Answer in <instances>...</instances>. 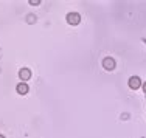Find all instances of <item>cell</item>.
Instances as JSON below:
<instances>
[{
	"mask_svg": "<svg viewBox=\"0 0 146 138\" xmlns=\"http://www.w3.org/2000/svg\"><path fill=\"white\" fill-rule=\"evenodd\" d=\"M143 90H145V93H146V82L143 84Z\"/></svg>",
	"mask_w": 146,
	"mask_h": 138,
	"instance_id": "cell-7",
	"label": "cell"
},
{
	"mask_svg": "<svg viewBox=\"0 0 146 138\" xmlns=\"http://www.w3.org/2000/svg\"><path fill=\"white\" fill-rule=\"evenodd\" d=\"M103 67L106 68V70H113V68H115V61H113L112 57H104Z\"/></svg>",
	"mask_w": 146,
	"mask_h": 138,
	"instance_id": "cell-3",
	"label": "cell"
},
{
	"mask_svg": "<svg viewBox=\"0 0 146 138\" xmlns=\"http://www.w3.org/2000/svg\"><path fill=\"white\" fill-rule=\"evenodd\" d=\"M16 90H17V93H19V95H27L30 88H28V85H27L25 82H20V84L16 87Z\"/></svg>",
	"mask_w": 146,
	"mask_h": 138,
	"instance_id": "cell-5",
	"label": "cell"
},
{
	"mask_svg": "<svg viewBox=\"0 0 146 138\" xmlns=\"http://www.w3.org/2000/svg\"><path fill=\"white\" fill-rule=\"evenodd\" d=\"M67 22L70 23V25H78V23L81 22V16H79L78 13H70V14L67 16Z\"/></svg>",
	"mask_w": 146,
	"mask_h": 138,
	"instance_id": "cell-1",
	"label": "cell"
},
{
	"mask_svg": "<svg viewBox=\"0 0 146 138\" xmlns=\"http://www.w3.org/2000/svg\"><path fill=\"white\" fill-rule=\"evenodd\" d=\"M30 3H31V5H39V0H30Z\"/></svg>",
	"mask_w": 146,
	"mask_h": 138,
	"instance_id": "cell-6",
	"label": "cell"
},
{
	"mask_svg": "<svg viewBox=\"0 0 146 138\" xmlns=\"http://www.w3.org/2000/svg\"><path fill=\"white\" fill-rule=\"evenodd\" d=\"M127 85H129V88H132V90H137V88L141 85L140 78H138V76H132V78H129V82H127Z\"/></svg>",
	"mask_w": 146,
	"mask_h": 138,
	"instance_id": "cell-2",
	"label": "cell"
},
{
	"mask_svg": "<svg viewBox=\"0 0 146 138\" xmlns=\"http://www.w3.org/2000/svg\"><path fill=\"white\" fill-rule=\"evenodd\" d=\"M19 78L22 79V82L28 81V79L31 78V71L28 70V68H20L19 70Z\"/></svg>",
	"mask_w": 146,
	"mask_h": 138,
	"instance_id": "cell-4",
	"label": "cell"
},
{
	"mask_svg": "<svg viewBox=\"0 0 146 138\" xmlns=\"http://www.w3.org/2000/svg\"><path fill=\"white\" fill-rule=\"evenodd\" d=\"M0 138H5V137H3V135H0Z\"/></svg>",
	"mask_w": 146,
	"mask_h": 138,
	"instance_id": "cell-8",
	"label": "cell"
}]
</instances>
